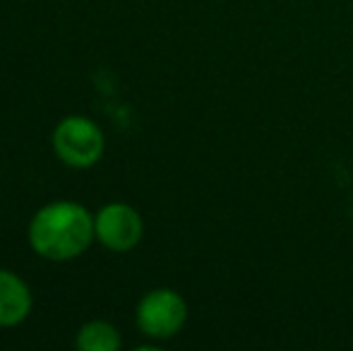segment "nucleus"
Returning a JSON list of instances; mask_svg holds the SVG:
<instances>
[{
    "mask_svg": "<svg viewBox=\"0 0 353 351\" xmlns=\"http://www.w3.org/2000/svg\"><path fill=\"white\" fill-rule=\"evenodd\" d=\"M29 245L43 260L65 263L79 258L97 239L94 217L79 202L58 200L43 205L29 221Z\"/></svg>",
    "mask_w": 353,
    "mask_h": 351,
    "instance_id": "1",
    "label": "nucleus"
},
{
    "mask_svg": "<svg viewBox=\"0 0 353 351\" xmlns=\"http://www.w3.org/2000/svg\"><path fill=\"white\" fill-rule=\"evenodd\" d=\"M58 159L72 169H89L103 154V132L87 116H68L53 130Z\"/></svg>",
    "mask_w": 353,
    "mask_h": 351,
    "instance_id": "2",
    "label": "nucleus"
},
{
    "mask_svg": "<svg viewBox=\"0 0 353 351\" xmlns=\"http://www.w3.org/2000/svg\"><path fill=\"white\" fill-rule=\"evenodd\" d=\"M188 320V303L173 289H152L137 303V328L152 339H171Z\"/></svg>",
    "mask_w": 353,
    "mask_h": 351,
    "instance_id": "3",
    "label": "nucleus"
},
{
    "mask_svg": "<svg viewBox=\"0 0 353 351\" xmlns=\"http://www.w3.org/2000/svg\"><path fill=\"white\" fill-rule=\"evenodd\" d=\"M94 231H97V239L108 250L125 253V250H132L142 241L144 221L135 207L125 205V202H111V205L101 207L97 212Z\"/></svg>",
    "mask_w": 353,
    "mask_h": 351,
    "instance_id": "4",
    "label": "nucleus"
},
{
    "mask_svg": "<svg viewBox=\"0 0 353 351\" xmlns=\"http://www.w3.org/2000/svg\"><path fill=\"white\" fill-rule=\"evenodd\" d=\"M32 310V291L14 272L0 267V328L19 325Z\"/></svg>",
    "mask_w": 353,
    "mask_h": 351,
    "instance_id": "5",
    "label": "nucleus"
},
{
    "mask_svg": "<svg viewBox=\"0 0 353 351\" xmlns=\"http://www.w3.org/2000/svg\"><path fill=\"white\" fill-rule=\"evenodd\" d=\"M79 351H118L121 349V334L106 320H92L82 325L74 337Z\"/></svg>",
    "mask_w": 353,
    "mask_h": 351,
    "instance_id": "6",
    "label": "nucleus"
}]
</instances>
